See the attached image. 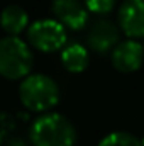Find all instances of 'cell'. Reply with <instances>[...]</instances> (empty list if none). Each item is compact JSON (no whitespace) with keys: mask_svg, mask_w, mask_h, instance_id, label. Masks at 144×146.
Wrapping results in <instances>:
<instances>
[{"mask_svg":"<svg viewBox=\"0 0 144 146\" xmlns=\"http://www.w3.org/2000/svg\"><path fill=\"white\" fill-rule=\"evenodd\" d=\"M29 138L34 146H75L76 131L70 119L49 112L39 115L32 122Z\"/></svg>","mask_w":144,"mask_h":146,"instance_id":"obj_1","label":"cell"},{"mask_svg":"<svg viewBox=\"0 0 144 146\" xmlns=\"http://www.w3.org/2000/svg\"><path fill=\"white\" fill-rule=\"evenodd\" d=\"M19 99L24 107L34 112H44L54 107L59 100L58 83L42 73L29 75L19 87Z\"/></svg>","mask_w":144,"mask_h":146,"instance_id":"obj_2","label":"cell"},{"mask_svg":"<svg viewBox=\"0 0 144 146\" xmlns=\"http://www.w3.org/2000/svg\"><path fill=\"white\" fill-rule=\"evenodd\" d=\"M32 70V51L15 36L0 39V75L9 80H24Z\"/></svg>","mask_w":144,"mask_h":146,"instance_id":"obj_3","label":"cell"},{"mask_svg":"<svg viewBox=\"0 0 144 146\" xmlns=\"http://www.w3.org/2000/svg\"><path fill=\"white\" fill-rule=\"evenodd\" d=\"M27 41L42 53H54L66 46V27L56 19H41L27 29Z\"/></svg>","mask_w":144,"mask_h":146,"instance_id":"obj_4","label":"cell"},{"mask_svg":"<svg viewBox=\"0 0 144 146\" xmlns=\"http://www.w3.org/2000/svg\"><path fill=\"white\" fill-rule=\"evenodd\" d=\"M51 10L59 24L71 31H80L88 22V9L81 0H53Z\"/></svg>","mask_w":144,"mask_h":146,"instance_id":"obj_5","label":"cell"},{"mask_svg":"<svg viewBox=\"0 0 144 146\" xmlns=\"http://www.w3.org/2000/svg\"><path fill=\"white\" fill-rule=\"evenodd\" d=\"M119 26L129 39L144 37V0H124L119 9Z\"/></svg>","mask_w":144,"mask_h":146,"instance_id":"obj_6","label":"cell"},{"mask_svg":"<svg viewBox=\"0 0 144 146\" xmlns=\"http://www.w3.org/2000/svg\"><path fill=\"white\" fill-rule=\"evenodd\" d=\"M144 60V46L136 39L119 42L112 51V65L122 73H132L141 68Z\"/></svg>","mask_w":144,"mask_h":146,"instance_id":"obj_7","label":"cell"},{"mask_svg":"<svg viewBox=\"0 0 144 146\" xmlns=\"http://www.w3.org/2000/svg\"><path fill=\"white\" fill-rule=\"evenodd\" d=\"M87 42L95 53L114 51V48L119 44V27L108 19H97L88 29Z\"/></svg>","mask_w":144,"mask_h":146,"instance_id":"obj_8","label":"cell"},{"mask_svg":"<svg viewBox=\"0 0 144 146\" xmlns=\"http://www.w3.org/2000/svg\"><path fill=\"white\" fill-rule=\"evenodd\" d=\"M29 24V14L20 7V5H7L3 7V10L0 12V27L7 33V36H15L27 27Z\"/></svg>","mask_w":144,"mask_h":146,"instance_id":"obj_9","label":"cell"},{"mask_svg":"<svg viewBox=\"0 0 144 146\" xmlns=\"http://www.w3.org/2000/svg\"><path fill=\"white\" fill-rule=\"evenodd\" d=\"M88 49L80 44V42H71L66 44L61 49V63L70 73H81L88 66Z\"/></svg>","mask_w":144,"mask_h":146,"instance_id":"obj_10","label":"cell"},{"mask_svg":"<svg viewBox=\"0 0 144 146\" xmlns=\"http://www.w3.org/2000/svg\"><path fill=\"white\" fill-rule=\"evenodd\" d=\"M98 146H143V145H141V139H137L136 136H132L129 133L115 131V133L107 134L105 138H102Z\"/></svg>","mask_w":144,"mask_h":146,"instance_id":"obj_11","label":"cell"},{"mask_svg":"<svg viewBox=\"0 0 144 146\" xmlns=\"http://www.w3.org/2000/svg\"><path fill=\"white\" fill-rule=\"evenodd\" d=\"M117 0H85V7L88 9V12L98 14V15H105L108 14Z\"/></svg>","mask_w":144,"mask_h":146,"instance_id":"obj_12","label":"cell"},{"mask_svg":"<svg viewBox=\"0 0 144 146\" xmlns=\"http://www.w3.org/2000/svg\"><path fill=\"white\" fill-rule=\"evenodd\" d=\"M12 129H14V119L5 112H0V146L9 141L7 138L10 136Z\"/></svg>","mask_w":144,"mask_h":146,"instance_id":"obj_13","label":"cell"},{"mask_svg":"<svg viewBox=\"0 0 144 146\" xmlns=\"http://www.w3.org/2000/svg\"><path fill=\"white\" fill-rule=\"evenodd\" d=\"M3 146H27V143L22 138H9V141Z\"/></svg>","mask_w":144,"mask_h":146,"instance_id":"obj_14","label":"cell"},{"mask_svg":"<svg viewBox=\"0 0 144 146\" xmlns=\"http://www.w3.org/2000/svg\"><path fill=\"white\" fill-rule=\"evenodd\" d=\"M141 145H143V146H144V138H143V139H141Z\"/></svg>","mask_w":144,"mask_h":146,"instance_id":"obj_15","label":"cell"},{"mask_svg":"<svg viewBox=\"0 0 144 146\" xmlns=\"http://www.w3.org/2000/svg\"><path fill=\"white\" fill-rule=\"evenodd\" d=\"M143 46H144V44H143Z\"/></svg>","mask_w":144,"mask_h":146,"instance_id":"obj_16","label":"cell"}]
</instances>
